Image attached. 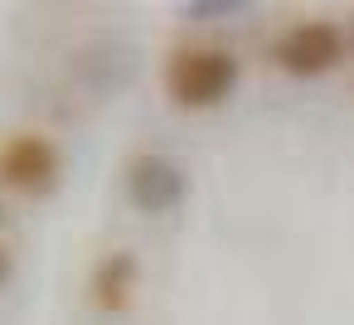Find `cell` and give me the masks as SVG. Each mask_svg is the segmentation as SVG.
Instances as JSON below:
<instances>
[{"label": "cell", "instance_id": "cell-1", "mask_svg": "<svg viewBox=\"0 0 354 325\" xmlns=\"http://www.w3.org/2000/svg\"><path fill=\"white\" fill-rule=\"evenodd\" d=\"M238 88V59L214 44H185L165 64V93L175 107H218Z\"/></svg>", "mask_w": 354, "mask_h": 325}, {"label": "cell", "instance_id": "cell-2", "mask_svg": "<svg viewBox=\"0 0 354 325\" xmlns=\"http://www.w3.org/2000/svg\"><path fill=\"white\" fill-rule=\"evenodd\" d=\"M272 59H277V68H286L291 78L330 73V68L344 59V35H339V25H330V20H296V25L272 44Z\"/></svg>", "mask_w": 354, "mask_h": 325}, {"label": "cell", "instance_id": "cell-3", "mask_svg": "<svg viewBox=\"0 0 354 325\" xmlns=\"http://www.w3.org/2000/svg\"><path fill=\"white\" fill-rule=\"evenodd\" d=\"M59 170H64L59 146L39 131H20L0 146V180L20 194H49L59 185Z\"/></svg>", "mask_w": 354, "mask_h": 325}, {"label": "cell", "instance_id": "cell-4", "mask_svg": "<svg viewBox=\"0 0 354 325\" xmlns=\"http://www.w3.org/2000/svg\"><path fill=\"white\" fill-rule=\"evenodd\" d=\"M185 194H189V175L180 160L146 151L127 165V199L141 214H175L185 204Z\"/></svg>", "mask_w": 354, "mask_h": 325}, {"label": "cell", "instance_id": "cell-5", "mask_svg": "<svg viewBox=\"0 0 354 325\" xmlns=\"http://www.w3.org/2000/svg\"><path fill=\"white\" fill-rule=\"evenodd\" d=\"M88 291H93V306H97V310H127V306H131V291H136V257H131L127 248L97 257Z\"/></svg>", "mask_w": 354, "mask_h": 325}, {"label": "cell", "instance_id": "cell-6", "mask_svg": "<svg viewBox=\"0 0 354 325\" xmlns=\"http://www.w3.org/2000/svg\"><path fill=\"white\" fill-rule=\"evenodd\" d=\"M238 10V0H189V6H180L185 20H223Z\"/></svg>", "mask_w": 354, "mask_h": 325}, {"label": "cell", "instance_id": "cell-7", "mask_svg": "<svg viewBox=\"0 0 354 325\" xmlns=\"http://www.w3.org/2000/svg\"><path fill=\"white\" fill-rule=\"evenodd\" d=\"M0 281H10V252H6V243H0Z\"/></svg>", "mask_w": 354, "mask_h": 325}]
</instances>
